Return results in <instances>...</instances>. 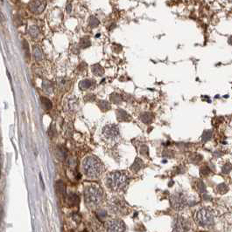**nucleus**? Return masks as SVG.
Listing matches in <instances>:
<instances>
[{
	"mask_svg": "<svg viewBox=\"0 0 232 232\" xmlns=\"http://www.w3.org/2000/svg\"><path fill=\"white\" fill-rule=\"evenodd\" d=\"M103 190L96 185H89L84 190V199L87 206L89 208L96 207L103 201Z\"/></svg>",
	"mask_w": 232,
	"mask_h": 232,
	"instance_id": "f03ea898",
	"label": "nucleus"
},
{
	"mask_svg": "<svg viewBox=\"0 0 232 232\" xmlns=\"http://www.w3.org/2000/svg\"><path fill=\"white\" fill-rule=\"evenodd\" d=\"M201 159H202V156L198 154H194L190 156V162L193 163H198L201 161Z\"/></svg>",
	"mask_w": 232,
	"mask_h": 232,
	"instance_id": "393cba45",
	"label": "nucleus"
},
{
	"mask_svg": "<svg viewBox=\"0 0 232 232\" xmlns=\"http://www.w3.org/2000/svg\"><path fill=\"white\" fill-rule=\"evenodd\" d=\"M143 166H144V162H143V161H142L141 159H139V158H136L134 163H133V164L131 165V169L133 172H138L139 169H141L143 168Z\"/></svg>",
	"mask_w": 232,
	"mask_h": 232,
	"instance_id": "4468645a",
	"label": "nucleus"
},
{
	"mask_svg": "<svg viewBox=\"0 0 232 232\" xmlns=\"http://www.w3.org/2000/svg\"><path fill=\"white\" fill-rule=\"evenodd\" d=\"M43 90L46 93H48V94H51L54 91L53 83H51L49 81H44V83H43Z\"/></svg>",
	"mask_w": 232,
	"mask_h": 232,
	"instance_id": "6ab92c4d",
	"label": "nucleus"
},
{
	"mask_svg": "<svg viewBox=\"0 0 232 232\" xmlns=\"http://www.w3.org/2000/svg\"><path fill=\"white\" fill-rule=\"evenodd\" d=\"M73 219L76 222V223H79L81 221V216H79L78 214H74L73 215Z\"/></svg>",
	"mask_w": 232,
	"mask_h": 232,
	"instance_id": "72a5a7b5",
	"label": "nucleus"
},
{
	"mask_svg": "<svg viewBox=\"0 0 232 232\" xmlns=\"http://www.w3.org/2000/svg\"><path fill=\"white\" fill-rule=\"evenodd\" d=\"M103 134L105 136V138H107V139H110V140L116 139L119 135L118 127L116 125H114V124L106 125L103 128Z\"/></svg>",
	"mask_w": 232,
	"mask_h": 232,
	"instance_id": "0eeeda50",
	"label": "nucleus"
},
{
	"mask_svg": "<svg viewBox=\"0 0 232 232\" xmlns=\"http://www.w3.org/2000/svg\"><path fill=\"white\" fill-rule=\"evenodd\" d=\"M82 232H89V231H82Z\"/></svg>",
	"mask_w": 232,
	"mask_h": 232,
	"instance_id": "4c0bfd02",
	"label": "nucleus"
},
{
	"mask_svg": "<svg viewBox=\"0 0 232 232\" xmlns=\"http://www.w3.org/2000/svg\"><path fill=\"white\" fill-rule=\"evenodd\" d=\"M111 101L113 103H115V104H118V103L121 102L122 97L119 94H113L112 95H111Z\"/></svg>",
	"mask_w": 232,
	"mask_h": 232,
	"instance_id": "bb28decb",
	"label": "nucleus"
},
{
	"mask_svg": "<svg viewBox=\"0 0 232 232\" xmlns=\"http://www.w3.org/2000/svg\"><path fill=\"white\" fill-rule=\"evenodd\" d=\"M40 100H41L42 106L44 107L45 109H47V110H50V109L52 108V102L50 101V100H48V99L46 98V97H42Z\"/></svg>",
	"mask_w": 232,
	"mask_h": 232,
	"instance_id": "aec40b11",
	"label": "nucleus"
},
{
	"mask_svg": "<svg viewBox=\"0 0 232 232\" xmlns=\"http://www.w3.org/2000/svg\"><path fill=\"white\" fill-rule=\"evenodd\" d=\"M189 230L188 222L181 217L175 218L173 227L174 232H187Z\"/></svg>",
	"mask_w": 232,
	"mask_h": 232,
	"instance_id": "1a4fd4ad",
	"label": "nucleus"
},
{
	"mask_svg": "<svg viewBox=\"0 0 232 232\" xmlns=\"http://www.w3.org/2000/svg\"><path fill=\"white\" fill-rule=\"evenodd\" d=\"M229 43H230L231 45H232V36L231 37V38H230V39H229Z\"/></svg>",
	"mask_w": 232,
	"mask_h": 232,
	"instance_id": "e433bc0d",
	"label": "nucleus"
},
{
	"mask_svg": "<svg viewBox=\"0 0 232 232\" xmlns=\"http://www.w3.org/2000/svg\"><path fill=\"white\" fill-rule=\"evenodd\" d=\"M28 32L32 38H37L40 34V30L37 26H31Z\"/></svg>",
	"mask_w": 232,
	"mask_h": 232,
	"instance_id": "412c9836",
	"label": "nucleus"
},
{
	"mask_svg": "<svg viewBox=\"0 0 232 232\" xmlns=\"http://www.w3.org/2000/svg\"><path fill=\"white\" fill-rule=\"evenodd\" d=\"M33 56L37 61H40L43 58V53L39 46L33 47Z\"/></svg>",
	"mask_w": 232,
	"mask_h": 232,
	"instance_id": "f3484780",
	"label": "nucleus"
},
{
	"mask_svg": "<svg viewBox=\"0 0 232 232\" xmlns=\"http://www.w3.org/2000/svg\"><path fill=\"white\" fill-rule=\"evenodd\" d=\"M55 188H56V192L59 195L65 197L66 195V190H65V186L63 184V182L61 181H58L55 184Z\"/></svg>",
	"mask_w": 232,
	"mask_h": 232,
	"instance_id": "ddd939ff",
	"label": "nucleus"
},
{
	"mask_svg": "<svg viewBox=\"0 0 232 232\" xmlns=\"http://www.w3.org/2000/svg\"><path fill=\"white\" fill-rule=\"evenodd\" d=\"M98 25H99V21H98V19L96 18H95V17H90L89 18V25L92 28L96 27Z\"/></svg>",
	"mask_w": 232,
	"mask_h": 232,
	"instance_id": "c85d7f7f",
	"label": "nucleus"
},
{
	"mask_svg": "<svg viewBox=\"0 0 232 232\" xmlns=\"http://www.w3.org/2000/svg\"><path fill=\"white\" fill-rule=\"evenodd\" d=\"M149 153V148L146 145H143L140 148V154L143 155H147Z\"/></svg>",
	"mask_w": 232,
	"mask_h": 232,
	"instance_id": "473e14b6",
	"label": "nucleus"
},
{
	"mask_svg": "<svg viewBox=\"0 0 232 232\" xmlns=\"http://www.w3.org/2000/svg\"><path fill=\"white\" fill-rule=\"evenodd\" d=\"M82 169L86 176L97 178L103 172V165L96 157L88 156L82 162Z\"/></svg>",
	"mask_w": 232,
	"mask_h": 232,
	"instance_id": "f257e3e1",
	"label": "nucleus"
},
{
	"mask_svg": "<svg viewBox=\"0 0 232 232\" xmlns=\"http://www.w3.org/2000/svg\"><path fill=\"white\" fill-rule=\"evenodd\" d=\"M197 189L201 193H203L206 190V186L203 183V181H198V183H197Z\"/></svg>",
	"mask_w": 232,
	"mask_h": 232,
	"instance_id": "7c9ffc66",
	"label": "nucleus"
},
{
	"mask_svg": "<svg viewBox=\"0 0 232 232\" xmlns=\"http://www.w3.org/2000/svg\"><path fill=\"white\" fill-rule=\"evenodd\" d=\"M98 107L100 108L102 111H107L111 108V105L105 101H100L98 102Z\"/></svg>",
	"mask_w": 232,
	"mask_h": 232,
	"instance_id": "4be33fe9",
	"label": "nucleus"
},
{
	"mask_svg": "<svg viewBox=\"0 0 232 232\" xmlns=\"http://www.w3.org/2000/svg\"><path fill=\"white\" fill-rule=\"evenodd\" d=\"M79 202H80V199H79L78 195H76L74 194H71L67 196V203L71 207L78 205Z\"/></svg>",
	"mask_w": 232,
	"mask_h": 232,
	"instance_id": "f8f14e48",
	"label": "nucleus"
},
{
	"mask_svg": "<svg viewBox=\"0 0 232 232\" xmlns=\"http://www.w3.org/2000/svg\"><path fill=\"white\" fill-rule=\"evenodd\" d=\"M46 1H31L29 3V9L34 14L41 13L46 7Z\"/></svg>",
	"mask_w": 232,
	"mask_h": 232,
	"instance_id": "9d476101",
	"label": "nucleus"
},
{
	"mask_svg": "<svg viewBox=\"0 0 232 232\" xmlns=\"http://www.w3.org/2000/svg\"><path fill=\"white\" fill-rule=\"evenodd\" d=\"M212 135H213V132L212 131H210V130H207V131H205L204 133H203V134H202V137H201V141H202V142H207V141H209L210 139H211V137H212Z\"/></svg>",
	"mask_w": 232,
	"mask_h": 232,
	"instance_id": "5701e85b",
	"label": "nucleus"
},
{
	"mask_svg": "<svg viewBox=\"0 0 232 232\" xmlns=\"http://www.w3.org/2000/svg\"><path fill=\"white\" fill-rule=\"evenodd\" d=\"M200 172H201V175H203V176H207V175H209V174H210V169H209L208 166H202V167L201 168Z\"/></svg>",
	"mask_w": 232,
	"mask_h": 232,
	"instance_id": "c756f323",
	"label": "nucleus"
},
{
	"mask_svg": "<svg viewBox=\"0 0 232 232\" xmlns=\"http://www.w3.org/2000/svg\"><path fill=\"white\" fill-rule=\"evenodd\" d=\"M92 72L96 76H102L104 74V69L103 67L98 65V64H96L92 66Z\"/></svg>",
	"mask_w": 232,
	"mask_h": 232,
	"instance_id": "a211bd4d",
	"label": "nucleus"
},
{
	"mask_svg": "<svg viewBox=\"0 0 232 232\" xmlns=\"http://www.w3.org/2000/svg\"><path fill=\"white\" fill-rule=\"evenodd\" d=\"M232 169V166L231 163H226L223 167V174H229Z\"/></svg>",
	"mask_w": 232,
	"mask_h": 232,
	"instance_id": "2f4dec72",
	"label": "nucleus"
},
{
	"mask_svg": "<svg viewBox=\"0 0 232 232\" xmlns=\"http://www.w3.org/2000/svg\"><path fill=\"white\" fill-rule=\"evenodd\" d=\"M140 120L145 124H151L153 120V115L151 113H143L140 115Z\"/></svg>",
	"mask_w": 232,
	"mask_h": 232,
	"instance_id": "2eb2a0df",
	"label": "nucleus"
},
{
	"mask_svg": "<svg viewBox=\"0 0 232 232\" xmlns=\"http://www.w3.org/2000/svg\"><path fill=\"white\" fill-rule=\"evenodd\" d=\"M216 189H217V192L218 193H220V194H225L229 190V188H228V186L226 184L221 183V184H219L216 187Z\"/></svg>",
	"mask_w": 232,
	"mask_h": 232,
	"instance_id": "b1692460",
	"label": "nucleus"
},
{
	"mask_svg": "<svg viewBox=\"0 0 232 232\" xmlns=\"http://www.w3.org/2000/svg\"><path fill=\"white\" fill-rule=\"evenodd\" d=\"M125 225L123 221L118 219L110 220L104 224V231L105 232H124Z\"/></svg>",
	"mask_w": 232,
	"mask_h": 232,
	"instance_id": "423d86ee",
	"label": "nucleus"
},
{
	"mask_svg": "<svg viewBox=\"0 0 232 232\" xmlns=\"http://www.w3.org/2000/svg\"><path fill=\"white\" fill-rule=\"evenodd\" d=\"M67 11H68V12L71 11V4H67Z\"/></svg>",
	"mask_w": 232,
	"mask_h": 232,
	"instance_id": "c9c22d12",
	"label": "nucleus"
},
{
	"mask_svg": "<svg viewBox=\"0 0 232 232\" xmlns=\"http://www.w3.org/2000/svg\"><path fill=\"white\" fill-rule=\"evenodd\" d=\"M195 222L202 227H209L214 224V217L208 209L200 210L195 215Z\"/></svg>",
	"mask_w": 232,
	"mask_h": 232,
	"instance_id": "20e7f679",
	"label": "nucleus"
},
{
	"mask_svg": "<svg viewBox=\"0 0 232 232\" xmlns=\"http://www.w3.org/2000/svg\"><path fill=\"white\" fill-rule=\"evenodd\" d=\"M92 81L90 79H83L80 82L79 84V87L82 89V90H86V89H89L92 86Z\"/></svg>",
	"mask_w": 232,
	"mask_h": 232,
	"instance_id": "dca6fc26",
	"label": "nucleus"
},
{
	"mask_svg": "<svg viewBox=\"0 0 232 232\" xmlns=\"http://www.w3.org/2000/svg\"><path fill=\"white\" fill-rule=\"evenodd\" d=\"M111 208L116 213L125 214L127 211V207L123 200L120 198H114L111 201Z\"/></svg>",
	"mask_w": 232,
	"mask_h": 232,
	"instance_id": "6e6552de",
	"label": "nucleus"
},
{
	"mask_svg": "<svg viewBox=\"0 0 232 232\" xmlns=\"http://www.w3.org/2000/svg\"><path fill=\"white\" fill-rule=\"evenodd\" d=\"M170 202L172 207L176 210H180L184 209L188 203L187 199L183 193H176L173 195L170 198Z\"/></svg>",
	"mask_w": 232,
	"mask_h": 232,
	"instance_id": "39448f33",
	"label": "nucleus"
},
{
	"mask_svg": "<svg viewBox=\"0 0 232 232\" xmlns=\"http://www.w3.org/2000/svg\"><path fill=\"white\" fill-rule=\"evenodd\" d=\"M90 45H91L90 40H89L88 38H84V39H82L81 40V43H80V46H81L82 48H87V47H89Z\"/></svg>",
	"mask_w": 232,
	"mask_h": 232,
	"instance_id": "cd10ccee",
	"label": "nucleus"
},
{
	"mask_svg": "<svg viewBox=\"0 0 232 232\" xmlns=\"http://www.w3.org/2000/svg\"><path fill=\"white\" fill-rule=\"evenodd\" d=\"M203 198H204L205 200H210V197H209V195H203Z\"/></svg>",
	"mask_w": 232,
	"mask_h": 232,
	"instance_id": "f704fd0d",
	"label": "nucleus"
},
{
	"mask_svg": "<svg viewBox=\"0 0 232 232\" xmlns=\"http://www.w3.org/2000/svg\"><path fill=\"white\" fill-rule=\"evenodd\" d=\"M128 181H129L128 175L124 172H119V171L109 174L106 179L107 186L114 191H119L123 189L127 186Z\"/></svg>",
	"mask_w": 232,
	"mask_h": 232,
	"instance_id": "7ed1b4c3",
	"label": "nucleus"
},
{
	"mask_svg": "<svg viewBox=\"0 0 232 232\" xmlns=\"http://www.w3.org/2000/svg\"><path fill=\"white\" fill-rule=\"evenodd\" d=\"M116 116H117V120L119 121H128L130 120V115L123 109H118L116 111Z\"/></svg>",
	"mask_w": 232,
	"mask_h": 232,
	"instance_id": "9b49d317",
	"label": "nucleus"
},
{
	"mask_svg": "<svg viewBox=\"0 0 232 232\" xmlns=\"http://www.w3.org/2000/svg\"><path fill=\"white\" fill-rule=\"evenodd\" d=\"M23 48H24V51H25V55H26V59H30V52H29V46H28V43L24 40L23 41Z\"/></svg>",
	"mask_w": 232,
	"mask_h": 232,
	"instance_id": "a878e982",
	"label": "nucleus"
}]
</instances>
